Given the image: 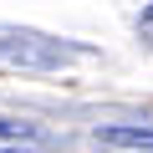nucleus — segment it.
<instances>
[{
	"instance_id": "f03ea898",
	"label": "nucleus",
	"mask_w": 153,
	"mask_h": 153,
	"mask_svg": "<svg viewBox=\"0 0 153 153\" xmlns=\"http://www.w3.org/2000/svg\"><path fill=\"white\" fill-rule=\"evenodd\" d=\"M92 143L97 148H148L153 153V128H97Z\"/></svg>"
},
{
	"instance_id": "20e7f679",
	"label": "nucleus",
	"mask_w": 153,
	"mask_h": 153,
	"mask_svg": "<svg viewBox=\"0 0 153 153\" xmlns=\"http://www.w3.org/2000/svg\"><path fill=\"white\" fill-rule=\"evenodd\" d=\"M138 26H143V36H153V5L143 10V21H138Z\"/></svg>"
},
{
	"instance_id": "f257e3e1",
	"label": "nucleus",
	"mask_w": 153,
	"mask_h": 153,
	"mask_svg": "<svg viewBox=\"0 0 153 153\" xmlns=\"http://www.w3.org/2000/svg\"><path fill=\"white\" fill-rule=\"evenodd\" d=\"M87 56H92V46H76V41L46 36V31H31V26H0V61L36 66V71H56V66L87 61Z\"/></svg>"
},
{
	"instance_id": "7ed1b4c3",
	"label": "nucleus",
	"mask_w": 153,
	"mask_h": 153,
	"mask_svg": "<svg viewBox=\"0 0 153 153\" xmlns=\"http://www.w3.org/2000/svg\"><path fill=\"white\" fill-rule=\"evenodd\" d=\"M36 128L31 123H5V117H0V138H31Z\"/></svg>"
}]
</instances>
